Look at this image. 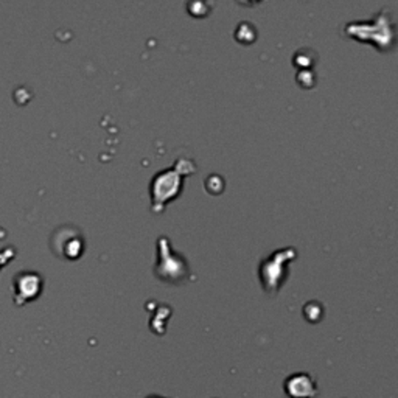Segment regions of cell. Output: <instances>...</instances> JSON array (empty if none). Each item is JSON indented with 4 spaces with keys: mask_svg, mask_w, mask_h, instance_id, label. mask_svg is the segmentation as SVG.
I'll return each instance as SVG.
<instances>
[{
    "mask_svg": "<svg viewBox=\"0 0 398 398\" xmlns=\"http://www.w3.org/2000/svg\"><path fill=\"white\" fill-rule=\"evenodd\" d=\"M189 273V266L185 265V260L177 257L170 246L167 239H159V263L156 266V274L159 278L165 282L177 283L185 278Z\"/></svg>",
    "mask_w": 398,
    "mask_h": 398,
    "instance_id": "cell-3",
    "label": "cell"
},
{
    "mask_svg": "<svg viewBox=\"0 0 398 398\" xmlns=\"http://www.w3.org/2000/svg\"><path fill=\"white\" fill-rule=\"evenodd\" d=\"M285 392L291 398H315L316 383L307 374H295L285 381Z\"/></svg>",
    "mask_w": 398,
    "mask_h": 398,
    "instance_id": "cell-5",
    "label": "cell"
},
{
    "mask_svg": "<svg viewBox=\"0 0 398 398\" xmlns=\"http://www.w3.org/2000/svg\"><path fill=\"white\" fill-rule=\"evenodd\" d=\"M194 172V165L192 160H185L184 168L177 167V164L155 176V179L151 182V197H152V209L156 211L164 210L165 204L170 199L176 198L182 189L181 176L192 174Z\"/></svg>",
    "mask_w": 398,
    "mask_h": 398,
    "instance_id": "cell-1",
    "label": "cell"
},
{
    "mask_svg": "<svg viewBox=\"0 0 398 398\" xmlns=\"http://www.w3.org/2000/svg\"><path fill=\"white\" fill-rule=\"evenodd\" d=\"M42 288V281L36 273H22L14 278V290H16V302L19 305L35 300L39 295Z\"/></svg>",
    "mask_w": 398,
    "mask_h": 398,
    "instance_id": "cell-4",
    "label": "cell"
},
{
    "mask_svg": "<svg viewBox=\"0 0 398 398\" xmlns=\"http://www.w3.org/2000/svg\"><path fill=\"white\" fill-rule=\"evenodd\" d=\"M295 258L293 248L277 251L260 265V281L268 293H277L288 276V263Z\"/></svg>",
    "mask_w": 398,
    "mask_h": 398,
    "instance_id": "cell-2",
    "label": "cell"
}]
</instances>
